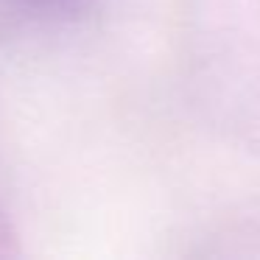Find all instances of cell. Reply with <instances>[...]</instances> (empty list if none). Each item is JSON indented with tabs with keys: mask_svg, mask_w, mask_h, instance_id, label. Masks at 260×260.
<instances>
[{
	"mask_svg": "<svg viewBox=\"0 0 260 260\" xmlns=\"http://www.w3.org/2000/svg\"><path fill=\"white\" fill-rule=\"evenodd\" d=\"M25 6H31L34 12H62L68 9L73 0H23Z\"/></svg>",
	"mask_w": 260,
	"mask_h": 260,
	"instance_id": "1",
	"label": "cell"
}]
</instances>
